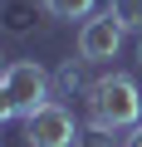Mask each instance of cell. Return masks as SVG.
<instances>
[{
	"mask_svg": "<svg viewBox=\"0 0 142 147\" xmlns=\"http://www.w3.org/2000/svg\"><path fill=\"white\" fill-rule=\"evenodd\" d=\"M10 88V98H15V108H20V118L25 113H34L39 103H49L54 98V79H49V69L39 64V59H15L10 69H5V79H0Z\"/></svg>",
	"mask_w": 142,
	"mask_h": 147,
	"instance_id": "3",
	"label": "cell"
},
{
	"mask_svg": "<svg viewBox=\"0 0 142 147\" xmlns=\"http://www.w3.org/2000/svg\"><path fill=\"white\" fill-rule=\"evenodd\" d=\"M5 69H10V64H5V54H0V79H5Z\"/></svg>",
	"mask_w": 142,
	"mask_h": 147,
	"instance_id": "12",
	"label": "cell"
},
{
	"mask_svg": "<svg viewBox=\"0 0 142 147\" xmlns=\"http://www.w3.org/2000/svg\"><path fill=\"white\" fill-rule=\"evenodd\" d=\"M137 64H142V39H137Z\"/></svg>",
	"mask_w": 142,
	"mask_h": 147,
	"instance_id": "13",
	"label": "cell"
},
{
	"mask_svg": "<svg viewBox=\"0 0 142 147\" xmlns=\"http://www.w3.org/2000/svg\"><path fill=\"white\" fill-rule=\"evenodd\" d=\"M44 0H0V34L5 39H30L44 25Z\"/></svg>",
	"mask_w": 142,
	"mask_h": 147,
	"instance_id": "5",
	"label": "cell"
},
{
	"mask_svg": "<svg viewBox=\"0 0 142 147\" xmlns=\"http://www.w3.org/2000/svg\"><path fill=\"white\" fill-rule=\"evenodd\" d=\"M122 147H142V123H137V127H127V137H122Z\"/></svg>",
	"mask_w": 142,
	"mask_h": 147,
	"instance_id": "11",
	"label": "cell"
},
{
	"mask_svg": "<svg viewBox=\"0 0 142 147\" xmlns=\"http://www.w3.org/2000/svg\"><path fill=\"white\" fill-rule=\"evenodd\" d=\"M10 118H20V108H15V98H10V88L0 84V123H10Z\"/></svg>",
	"mask_w": 142,
	"mask_h": 147,
	"instance_id": "10",
	"label": "cell"
},
{
	"mask_svg": "<svg viewBox=\"0 0 142 147\" xmlns=\"http://www.w3.org/2000/svg\"><path fill=\"white\" fill-rule=\"evenodd\" d=\"M83 103H88V123H98V127L127 132V127L142 123V88H137L132 74H103V79H93Z\"/></svg>",
	"mask_w": 142,
	"mask_h": 147,
	"instance_id": "1",
	"label": "cell"
},
{
	"mask_svg": "<svg viewBox=\"0 0 142 147\" xmlns=\"http://www.w3.org/2000/svg\"><path fill=\"white\" fill-rule=\"evenodd\" d=\"M74 147H122V137L113 132V127H98V123H88L83 132H79V142Z\"/></svg>",
	"mask_w": 142,
	"mask_h": 147,
	"instance_id": "9",
	"label": "cell"
},
{
	"mask_svg": "<svg viewBox=\"0 0 142 147\" xmlns=\"http://www.w3.org/2000/svg\"><path fill=\"white\" fill-rule=\"evenodd\" d=\"M103 10H108L122 30H137V34H142V0H108Z\"/></svg>",
	"mask_w": 142,
	"mask_h": 147,
	"instance_id": "8",
	"label": "cell"
},
{
	"mask_svg": "<svg viewBox=\"0 0 142 147\" xmlns=\"http://www.w3.org/2000/svg\"><path fill=\"white\" fill-rule=\"evenodd\" d=\"M44 10L54 20H88L98 10V0H44Z\"/></svg>",
	"mask_w": 142,
	"mask_h": 147,
	"instance_id": "7",
	"label": "cell"
},
{
	"mask_svg": "<svg viewBox=\"0 0 142 147\" xmlns=\"http://www.w3.org/2000/svg\"><path fill=\"white\" fill-rule=\"evenodd\" d=\"M88 59H64L59 74H54V98H74V93H88V79H83Z\"/></svg>",
	"mask_w": 142,
	"mask_h": 147,
	"instance_id": "6",
	"label": "cell"
},
{
	"mask_svg": "<svg viewBox=\"0 0 142 147\" xmlns=\"http://www.w3.org/2000/svg\"><path fill=\"white\" fill-rule=\"evenodd\" d=\"M122 25L108 15V10H93L83 25H79V59H88V64H108V59H118V49H122Z\"/></svg>",
	"mask_w": 142,
	"mask_h": 147,
	"instance_id": "4",
	"label": "cell"
},
{
	"mask_svg": "<svg viewBox=\"0 0 142 147\" xmlns=\"http://www.w3.org/2000/svg\"><path fill=\"white\" fill-rule=\"evenodd\" d=\"M20 123H25V142H30V147H74L79 132H83V127L74 123V113H69L59 98L39 103V108L25 113Z\"/></svg>",
	"mask_w": 142,
	"mask_h": 147,
	"instance_id": "2",
	"label": "cell"
}]
</instances>
